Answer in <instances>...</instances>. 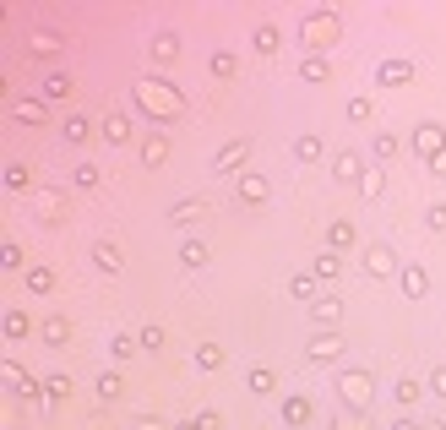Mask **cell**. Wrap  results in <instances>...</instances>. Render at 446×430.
I'll use <instances>...</instances> for the list:
<instances>
[{
  "instance_id": "17",
  "label": "cell",
  "mask_w": 446,
  "mask_h": 430,
  "mask_svg": "<svg viewBox=\"0 0 446 430\" xmlns=\"http://www.w3.org/2000/svg\"><path fill=\"white\" fill-rule=\"evenodd\" d=\"M202 213H207V202H202V196H180V202L169 207V218H174V223H191V218H202Z\"/></svg>"
},
{
  "instance_id": "50",
  "label": "cell",
  "mask_w": 446,
  "mask_h": 430,
  "mask_svg": "<svg viewBox=\"0 0 446 430\" xmlns=\"http://www.w3.org/2000/svg\"><path fill=\"white\" fill-rule=\"evenodd\" d=\"M392 430H414V420H397V425H392Z\"/></svg>"
},
{
  "instance_id": "38",
  "label": "cell",
  "mask_w": 446,
  "mask_h": 430,
  "mask_svg": "<svg viewBox=\"0 0 446 430\" xmlns=\"http://www.w3.org/2000/svg\"><path fill=\"white\" fill-rule=\"evenodd\" d=\"M349 120L365 126V120H371V98H349Z\"/></svg>"
},
{
  "instance_id": "44",
  "label": "cell",
  "mask_w": 446,
  "mask_h": 430,
  "mask_svg": "<svg viewBox=\"0 0 446 430\" xmlns=\"http://www.w3.org/2000/svg\"><path fill=\"white\" fill-rule=\"evenodd\" d=\"M332 245H354V229L349 223H332Z\"/></svg>"
},
{
  "instance_id": "33",
  "label": "cell",
  "mask_w": 446,
  "mask_h": 430,
  "mask_svg": "<svg viewBox=\"0 0 446 430\" xmlns=\"http://www.w3.org/2000/svg\"><path fill=\"white\" fill-rule=\"evenodd\" d=\"M234 71H239V60H234L228 49H218V55H213V76H234Z\"/></svg>"
},
{
  "instance_id": "36",
  "label": "cell",
  "mask_w": 446,
  "mask_h": 430,
  "mask_svg": "<svg viewBox=\"0 0 446 430\" xmlns=\"http://www.w3.org/2000/svg\"><path fill=\"white\" fill-rule=\"evenodd\" d=\"M60 131H66V142H87V120H82V115H71Z\"/></svg>"
},
{
  "instance_id": "52",
  "label": "cell",
  "mask_w": 446,
  "mask_h": 430,
  "mask_svg": "<svg viewBox=\"0 0 446 430\" xmlns=\"http://www.w3.org/2000/svg\"><path fill=\"white\" fill-rule=\"evenodd\" d=\"M425 430H446V425H425Z\"/></svg>"
},
{
  "instance_id": "14",
  "label": "cell",
  "mask_w": 446,
  "mask_h": 430,
  "mask_svg": "<svg viewBox=\"0 0 446 430\" xmlns=\"http://www.w3.org/2000/svg\"><path fill=\"white\" fill-rule=\"evenodd\" d=\"M98 137H104L109 147H126L131 142V120H126V115H109V120L98 126Z\"/></svg>"
},
{
  "instance_id": "15",
  "label": "cell",
  "mask_w": 446,
  "mask_h": 430,
  "mask_svg": "<svg viewBox=\"0 0 446 430\" xmlns=\"http://www.w3.org/2000/svg\"><path fill=\"white\" fill-rule=\"evenodd\" d=\"M163 158H169V137H163V131H152V137H142V163H148V169H158Z\"/></svg>"
},
{
  "instance_id": "51",
  "label": "cell",
  "mask_w": 446,
  "mask_h": 430,
  "mask_svg": "<svg viewBox=\"0 0 446 430\" xmlns=\"http://www.w3.org/2000/svg\"><path fill=\"white\" fill-rule=\"evenodd\" d=\"M174 430H202V425H196V420H185V425H174Z\"/></svg>"
},
{
  "instance_id": "35",
  "label": "cell",
  "mask_w": 446,
  "mask_h": 430,
  "mask_svg": "<svg viewBox=\"0 0 446 430\" xmlns=\"http://www.w3.org/2000/svg\"><path fill=\"white\" fill-rule=\"evenodd\" d=\"M137 343H142V349H152V354H158V349H163V327H142V332H137Z\"/></svg>"
},
{
  "instance_id": "8",
  "label": "cell",
  "mask_w": 446,
  "mask_h": 430,
  "mask_svg": "<svg viewBox=\"0 0 446 430\" xmlns=\"http://www.w3.org/2000/svg\"><path fill=\"white\" fill-rule=\"evenodd\" d=\"M375 82H386V87L414 82V60H381V66H375Z\"/></svg>"
},
{
  "instance_id": "39",
  "label": "cell",
  "mask_w": 446,
  "mask_h": 430,
  "mask_svg": "<svg viewBox=\"0 0 446 430\" xmlns=\"http://www.w3.org/2000/svg\"><path fill=\"white\" fill-rule=\"evenodd\" d=\"M397 403L414 409V403H419V381H397Z\"/></svg>"
},
{
  "instance_id": "3",
  "label": "cell",
  "mask_w": 446,
  "mask_h": 430,
  "mask_svg": "<svg viewBox=\"0 0 446 430\" xmlns=\"http://www.w3.org/2000/svg\"><path fill=\"white\" fill-rule=\"evenodd\" d=\"M338 387H343V403H349V409H360V414L375 403V381H371V370H343V381H338Z\"/></svg>"
},
{
  "instance_id": "29",
  "label": "cell",
  "mask_w": 446,
  "mask_h": 430,
  "mask_svg": "<svg viewBox=\"0 0 446 430\" xmlns=\"http://www.w3.org/2000/svg\"><path fill=\"white\" fill-rule=\"evenodd\" d=\"M338 273H343V262H338L332 251H321V256H316V278H338Z\"/></svg>"
},
{
  "instance_id": "42",
  "label": "cell",
  "mask_w": 446,
  "mask_h": 430,
  "mask_svg": "<svg viewBox=\"0 0 446 430\" xmlns=\"http://www.w3.org/2000/svg\"><path fill=\"white\" fill-rule=\"evenodd\" d=\"M44 387H49V398H55V403H60V398H66V392H71V381H66V376H49V381H44Z\"/></svg>"
},
{
  "instance_id": "16",
  "label": "cell",
  "mask_w": 446,
  "mask_h": 430,
  "mask_svg": "<svg viewBox=\"0 0 446 430\" xmlns=\"http://www.w3.org/2000/svg\"><path fill=\"white\" fill-rule=\"evenodd\" d=\"M310 316H316V327H338V316H343V305L327 294V299H310Z\"/></svg>"
},
{
  "instance_id": "13",
  "label": "cell",
  "mask_w": 446,
  "mask_h": 430,
  "mask_svg": "<svg viewBox=\"0 0 446 430\" xmlns=\"http://www.w3.org/2000/svg\"><path fill=\"white\" fill-rule=\"evenodd\" d=\"M93 267H98V273H120V267H126V256H120V245H109V240H98V245H93Z\"/></svg>"
},
{
  "instance_id": "34",
  "label": "cell",
  "mask_w": 446,
  "mask_h": 430,
  "mask_svg": "<svg viewBox=\"0 0 446 430\" xmlns=\"http://www.w3.org/2000/svg\"><path fill=\"white\" fill-rule=\"evenodd\" d=\"M76 185H82V191H93V185H98V180H104V174H98V169H93V163H76V174H71Z\"/></svg>"
},
{
  "instance_id": "49",
  "label": "cell",
  "mask_w": 446,
  "mask_h": 430,
  "mask_svg": "<svg viewBox=\"0 0 446 430\" xmlns=\"http://www.w3.org/2000/svg\"><path fill=\"white\" fill-rule=\"evenodd\" d=\"M430 174H436V180H446V152H436V158H430Z\"/></svg>"
},
{
  "instance_id": "28",
  "label": "cell",
  "mask_w": 446,
  "mask_h": 430,
  "mask_svg": "<svg viewBox=\"0 0 446 430\" xmlns=\"http://www.w3.org/2000/svg\"><path fill=\"white\" fill-rule=\"evenodd\" d=\"M27 288H33V294H49V288H55V273H49V267H33V273H27Z\"/></svg>"
},
{
  "instance_id": "48",
  "label": "cell",
  "mask_w": 446,
  "mask_h": 430,
  "mask_svg": "<svg viewBox=\"0 0 446 430\" xmlns=\"http://www.w3.org/2000/svg\"><path fill=\"white\" fill-rule=\"evenodd\" d=\"M137 430H169L163 420H152V414H137Z\"/></svg>"
},
{
  "instance_id": "6",
  "label": "cell",
  "mask_w": 446,
  "mask_h": 430,
  "mask_svg": "<svg viewBox=\"0 0 446 430\" xmlns=\"http://www.w3.org/2000/svg\"><path fill=\"white\" fill-rule=\"evenodd\" d=\"M332 180L360 185V180H365V158H360V152H338V158H332Z\"/></svg>"
},
{
  "instance_id": "41",
  "label": "cell",
  "mask_w": 446,
  "mask_h": 430,
  "mask_svg": "<svg viewBox=\"0 0 446 430\" xmlns=\"http://www.w3.org/2000/svg\"><path fill=\"white\" fill-rule=\"evenodd\" d=\"M55 49H60L55 33H38V38H33V55H55Z\"/></svg>"
},
{
  "instance_id": "19",
  "label": "cell",
  "mask_w": 446,
  "mask_h": 430,
  "mask_svg": "<svg viewBox=\"0 0 446 430\" xmlns=\"http://www.w3.org/2000/svg\"><path fill=\"white\" fill-rule=\"evenodd\" d=\"M299 76H305V82H327V76H332V66H327L321 55H305V66H299Z\"/></svg>"
},
{
  "instance_id": "43",
  "label": "cell",
  "mask_w": 446,
  "mask_h": 430,
  "mask_svg": "<svg viewBox=\"0 0 446 430\" xmlns=\"http://www.w3.org/2000/svg\"><path fill=\"white\" fill-rule=\"evenodd\" d=\"M38 207H44V218H60V196H55V191H44V196H38Z\"/></svg>"
},
{
  "instance_id": "23",
  "label": "cell",
  "mask_w": 446,
  "mask_h": 430,
  "mask_svg": "<svg viewBox=\"0 0 446 430\" xmlns=\"http://www.w3.org/2000/svg\"><path fill=\"white\" fill-rule=\"evenodd\" d=\"M5 381H11V392H22V398H33L38 387H33V376L27 370H16V365H5Z\"/></svg>"
},
{
  "instance_id": "9",
  "label": "cell",
  "mask_w": 446,
  "mask_h": 430,
  "mask_svg": "<svg viewBox=\"0 0 446 430\" xmlns=\"http://www.w3.org/2000/svg\"><path fill=\"white\" fill-rule=\"evenodd\" d=\"M360 262H365V273H371V278H386V273H397V262H392V251H386V245H371Z\"/></svg>"
},
{
  "instance_id": "31",
  "label": "cell",
  "mask_w": 446,
  "mask_h": 430,
  "mask_svg": "<svg viewBox=\"0 0 446 430\" xmlns=\"http://www.w3.org/2000/svg\"><path fill=\"white\" fill-rule=\"evenodd\" d=\"M381 185H386V174H381V169H365V180H360V191H365V196H381Z\"/></svg>"
},
{
  "instance_id": "46",
  "label": "cell",
  "mask_w": 446,
  "mask_h": 430,
  "mask_svg": "<svg viewBox=\"0 0 446 430\" xmlns=\"http://www.w3.org/2000/svg\"><path fill=\"white\" fill-rule=\"evenodd\" d=\"M430 392H436V398H446V365H441V370H430Z\"/></svg>"
},
{
  "instance_id": "37",
  "label": "cell",
  "mask_w": 446,
  "mask_h": 430,
  "mask_svg": "<svg viewBox=\"0 0 446 430\" xmlns=\"http://www.w3.org/2000/svg\"><path fill=\"white\" fill-rule=\"evenodd\" d=\"M66 93H71L66 76H44V98H66Z\"/></svg>"
},
{
  "instance_id": "24",
  "label": "cell",
  "mask_w": 446,
  "mask_h": 430,
  "mask_svg": "<svg viewBox=\"0 0 446 430\" xmlns=\"http://www.w3.org/2000/svg\"><path fill=\"white\" fill-rule=\"evenodd\" d=\"M245 387H250V392H272V387H278V376H272L267 365H256V370L245 376Z\"/></svg>"
},
{
  "instance_id": "21",
  "label": "cell",
  "mask_w": 446,
  "mask_h": 430,
  "mask_svg": "<svg viewBox=\"0 0 446 430\" xmlns=\"http://www.w3.org/2000/svg\"><path fill=\"white\" fill-rule=\"evenodd\" d=\"M27 185H33L27 163H5V191H27Z\"/></svg>"
},
{
  "instance_id": "7",
  "label": "cell",
  "mask_w": 446,
  "mask_h": 430,
  "mask_svg": "<svg viewBox=\"0 0 446 430\" xmlns=\"http://www.w3.org/2000/svg\"><path fill=\"white\" fill-rule=\"evenodd\" d=\"M414 152H430V158H436V152H446V126H436V120H430V126H419V131H414Z\"/></svg>"
},
{
  "instance_id": "5",
  "label": "cell",
  "mask_w": 446,
  "mask_h": 430,
  "mask_svg": "<svg viewBox=\"0 0 446 430\" xmlns=\"http://www.w3.org/2000/svg\"><path fill=\"white\" fill-rule=\"evenodd\" d=\"M397 288H403L408 299H425V294H430V273H425L419 262H408V267H397Z\"/></svg>"
},
{
  "instance_id": "30",
  "label": "cell",
  "mask_w": 446,
  "mask_h": 430,
  "mask_svg": "<svg viewBox=\"0 0 446 430\" xmlns=\"http://www.w3.org/2000/svg\"><path fill=\"white\" fill-rule=\"evenodd\" d=\"M44 338H49V349H55V343H66V338H71V327H66L60 316H49V321H44Z\"/></svg>"
},
{
  "instance_id": "45",
  "label": "cell",
  "mask_w": 446,
  "mask_h": 430,
  "mask_svg": "<svg viewBox=\"0 0 446 430\" xmlns=\"http://www.w3.org/2000/svg\"><path fill=\"white\" fill-rule=\"evenodd\" d=\"M425 223H430V229H446V202H436V207L425 213Z\"/></svg>"
},
{
  "instance_id": "25",
  "label": "cell",
  "mask_w": 446,
  "mask_h": 430,
  "mask_svg": "<svg viewBox=\"0 0 446 430\" xmlns=\"http://www.w3.org/2000/svg\"><path fill=\"white\" fill-rule=\"evenodd\" d=\"M283 420H289V425H305V420H310V398H289V403H283Z\"/></svg>"
},
{
  "instance_id": "40",
  "label": "cell",
  "mask_w": 446,
  "mask_h": 430,
  "mask_svg": "<svg viewBox=\"0 0 446 430\" xmlns=\"http://www.w3.org/2000/svg\"><path fill=\"white\" fill-rule=\"evenodd\" d=\"M397 152V137L392 131H375V158H392Z\"/></svg>"
},
{
  "instance_id": "2",
  "label": "cell",
  "mask_w": 446,
  "mask_h": 430,
  "mask_svg": "<svg viewBox=\"0 0 446 430\" xmlns=\"http://www.w3.org/2000/svg\"><path fill=\"white\" fill-rule=\"evenodd\" d=\"M299 38H305L310 49H332V44L343 38V16H338V11H305Z\"/></svg>"
},
{
  "instance_id": "32",
  "label": "cell",
  "mask_w": 446,
  "mask_h": 430,
  "mask_svg": "<svg viewBox=\"0 0 446 430\" xmlns=\"http://www.w3.org/2000/svg\"><path fill=\"white\" fill-rule=\"evenodd\" d=\"M5 338H27V316L22 310H5Z\"/></svg>"
},
{
  "instance_id": "18",
  "label": "cell",
  "mask_w": 446,
  "mask_h": 430,
  "mask_svg": "<svg viewBox=\"0 0 446 430\" xmlns=\"http://www.w3.org/2000/svg\"><path fill=\"white\" fill-rule=\"evenodd\" d=\"M174 55H180V38H174V33H158V38H152V60H163V66H169Z\"/></svg>"
},
{
  "instance_id": "22",
  "label": "cell",
  "mask_w": 446,
  "mask_h": 430,
  "mask_svg": "<svg viewBox=\"0 0 446 430\" xmlns=\"http://www.w3.org/2000/svg\"><path fill=\"white\" fill-rule=\"evenodd\" d=\"M180 262H185V267H207V245H202V240H185V245H180Z\"/></svg>"
},
{
  "instance_id": "20",
  "label": "cell",
  "mask_w": 446,
  "mask_h": 430,
  "mask_svg": "<svg viewBox=\"0 0 446 430\" xmlns=\"http://www.w3.org/2000/svg\"><path fill=\"white\" fill-rule=\"evenodd\" d=\"M321 152H327V147H321V137H299V142H294V158H299V163H316Z\"/></svg>"
},
{
  "instance_id": "27",
  "label": "cell",
  "mask_w": 446,
  "mask_h": 430,
  "mask_svg": "<svg viewBox=\"0 0 446 430\" xmlns=\"http://www.w3.org/2000/svg\"><path fill=\"white\" fill-rule=\"evenodd\" d=\"M120 392H126V387H120V376H115V370H104V376H98V398H104V403H115Z\"/></svg>"
},
{
  "instance_id": "26",
  "label": "cell",
  "mask_w": 446,
  "mask_h": 430,
  "mask_svg": "<svg viewBox=\"0 0 446 430\" xmlns=\"http://www.w3.org/2000/svg\"><path fill=\"white\" fill-rule=\"evenodd\" d=\"M196 365H202V370H218L223 349H218V343H196Z\"/></svg>"
},
{
  "instance_id": "47",
  "label": "cell",
  "mask_w": 446,
  "mask_h": 430,
  "mask_svg": "<svg viewBox=\"0 0 446 430\" xmlns=\"http://www.w3.org/2000/svg\"><path fill=\"white\" fill-rule=\"evenodd\" d=\"M289 288H294L299 299H310V294H316V284H310V278H305V273H299V278H294V284H289Z\"/></svg>"
},
{
  "instance_id": "12",
  "label": "cell",
  "mask_w": 446,
  "mask_h": 430,
  "mask_svg": "<svg viewBox=\"0 0 446 430\" xmlns=\"http://www.w3.org/2000/svg\"><path fill=\"white\" fill-rule=\"evenodd\" d=\"M239 202H250V207H261V202H267V180H261L256 169H245V174H239Z\"/></svg>"
},
{
  "instance_id": "4",
  "label": "cell",
  "mask_w": 446,
  "mask_h": 430,
  "mask_svg": "<svg viewBox=\"0 0 446 430\" xmlns=\"http://www.w3.org/2000/svg\"><path fill=\"white\" fill-rule=\"evenodd\" d=\"M245 158H250V142H223L218 158H213V169L218 174H245Z\"/></svg>"
},
{
  "instance_id": "1",
  "label": "cell",
  "mask_w": 446,
  "mask_h": 430,
  "mask_svg": "<svg viewBox=\"0 0 446 430\" xmlns=\"http://www.w3.org/2000/svg\"><path fill=\"white\" fill-rule=\"evenodd\" d=\"M137 109H148L152 120H180L185 115V98L174 93V82H158V76H148V82H137Z\"/></svg>"
},
{
  "instance_id": "10",
  "label": "cell",
  "mask_w": 446,
  "mask_h": 430,
  "mask_svg": "<svg viewBox=\"0 0 446 430\" xmlns=\"http://www.w3.org/2000/svg\"><path fill=\"white\" fill-rule=\"evenodd\" d=\"M310 359H327V365L343 359V338H338V332H316V338H310Z\"/></svg>"
},
{
  "instance_id": "11",
  "label": "cell",
  "mask_w": 446,
  "mask_h": 430,
  "mask_svg": "<svg viewBox=\"0 0 446 430\" xmlns=\"http://www.w3.org/2000/svg\"><path fill=\"white\" fill-rule=\"evenodd\" d=\"M250 44H256V55H278V49H283V27H272V22H261V27L250 33Z\"/></svg>"
}]
</instances>
